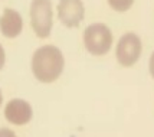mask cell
Here are the masks:
<instances>
[{
  "instance_id": "obj_1",
  "label": "cell",
  "mask_w": 154,
  "mask_h": 137,
  "mask_svg": "<svg viewBox=\"0 0 154 137\" xmlns=\"http://www.w3.org/2000/svg\"><path fill=\"white\" fill-rule=\"evenodd\" d=\"M35 78L39 82L51 84L56 81L63 72L65 58L59 48L54 45H45L35 51L30 62Z\"/></svg>"
},
{
  "instance_id": "obj_2",
  "label": "cell",
  "mask_w": 154,
  "mask_h": 137,
  "mask_svg": "<svg viewBox=\"0 0 154 137\" xmlns=\"http://www.w3.org/2000/svg\"><path fill=\"white\" fill-rule=\"evenodd\" d=\"M84 46L94 56H102L112 46V32L104 23H92L84 30Z\"/></svg>"
},
{
  "instance_id": "obj_3",
  "label": "cell",
  "mask_w": 154,
  "mask_h": 137,
  "mask_svg": "<svg viewBox=\"0 0 154 137\" xmlns=\"http://www.w3.org/2000/svg\"><path fill=\"white\" fill-rule=\"evenodd\" d=\"M29 16L35 35L42 39L48 38L54 26V9L51 0H32Z\"/></svg>"
},
{
  "instance_id": "obj_4",
  "label": "cell",
  "mask_w": 154,
  "mask_h": 137,
  "mask_svg": "<svg viewBox=\"0 0 154 137\" xmlns=\"http://www.w3.org/2000/svg\"><path fill=\"white\" fill-rule=\"evenodd\" d=\"M141 52H143V43L138 35H135L134 32L122 35L115 48L117 61L122 67H133L140 59Z\"/></svg>"
},
{
  "instance_id": "obj_5",
  "label": "cell",
  "mask_w": 154,
  "mask_h": 137,
  "mask_svg": "<svg viewBox=\"0 0 154 137\" xmlns=\"http://www.w3.org/2000/svg\"><path fill=\"white\" fill-rule=\"evenodd\" d=\"M56 12L63 26L78 27L85 16V7L82 0H59Z\"/></svg>"
},
{
  "instance_id": "obj_6",
  "label": "cell",
  "mask_w": 154,
  "mask_h": 137,
  "mask_svg": "<svg viewBox=\"0 0 154 137\" xmlns=\"http://www.w3.org/2000/svg\"><path fill=\"white\" fill-rule=\"evenodd\" d=\"M5 117H6L7 121L13 126H25L32 120L33 110L27 101L22 100V98H14V100H10L6 104Z\"/></svg>"
},
{
  "instance_id": "obj_7",
  "label": "cell",
  "mask_w": 154,
  "mask_h": 137,
  "mask_svg": "<svg viewBox=\"0 0 154 137\" xmlns=\"http://www.w3.org/2000/svg\"><path fill=\"white\" fill-rule=\"evenodd\" d=\"M23 19L14 9H5L0 16V32L7 39H14L22 33Z\"/></svg>"
},
{
  "instance_id": "obj_8",
  "label": "cell",
  "mask_w": 154,
  "mask_h": 137,
  "mask_svg": "<svg viewBox=\"0 0 154 137\" xmlns=\"http://www.w3.org/2000/svg\"><path fill=\"white\" fill-rule=\"evenodd\" d=\"M107 2L112 10L120 12V13L127 12L128 9L134 5V0H107Z\"/></svg>"
},
{
  "instance_id": "obj_9",
  "label": "cell",
  "mask_w": 154,
  "mask_h": 137,
  "mask_svg": "<svg viewBox=\"0 0 154 137\" xmlns=\"http://www.w3.org/2000/svg\"><path fill=\"white\" fill-rule=\"evenodd\" d=\"M0 137H17L10 129H0Z\"/></svg>"
},
{
  "instance_id": "obj_10",
  "label": "cell",
  "mask_w": 154,
  "mask_h": 137,
  "mask_svg": "<svg viewBox=\"0 0 154 137\" xmlns=\"http://www.w3.org/2000/svg\"><path fill=\"white\" fill-rule=\"evenodd\" d=\"M5 64H6V52H5V49H3V46L0 45V71L3 69V67H5Z\"/></svg>"
},
{
  "instance_id": "obj_11",
  "label": "cell",
  "mask_w": 154,
  "mask_h": 137,
  "mask_svg": "<svg viewBox=\"0 0 154 137\" xmlns=\"http://www.w3.org/2000/svg\"><path fill=\"white\" fill-rule=\"evenodd\" d=\"M148 69H150V74L154 78V52L150 56V62H148Z\"/></svg>"
},
{
  "instance_id": "obj_12",
  "label": "cell",
  "mask_w": 154,
  "mask_h": 137,
  "mask_svg": "<svg viewBox=\"0 0 154 137\" xmlns=\"http://www.w3.org/2000/svg\"><path fill=\"white\" fill-rule=\"evenodd\" d=\"M2 103H3V94H2V89H0V107H2Z\"/></svg>"
}]
</instances>
